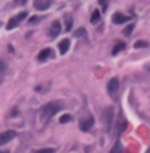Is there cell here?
Instances as JSON below:
<instances>
[{"mask_svg":"<svg viewBox=\"0 0 150 153\" xmlns=\"http://www.w3.org/2000/svg\"><path fill=\"white\" fill-rule=\"evenodd\" d=\"M71 27H73V16L71 15H65V29L71 31Z\"/></svg>","mask_w":150,"mask_h":153,"instance_id":"14","label":"cell"},{"mask_svg":"<svg viewBox=\"0 0 150 153\" xmlns=\"http://www.w3.org/2000/svg\"><path fill=\"white\" fill-rule=\"evenodd\" d=\"M149 42L147 40H136L134 42V49H147Z\"/></svg>","mask_w":150,"mask_h":153,"instance_id":"15","label":"cell"},{"mask_svg":"<svg viewBox=\"0 0 150 153\" xmlns=\"http://www.w3.org/2000/svg\"><path fill=\"white\" fill-rule=\"evenodd\" d=\"M84 36H87V31L84 27H79V29L74 31V37H84Z\"/></svg>","mask_w":150,"mask_h":153,"instance_id":"17","label":"cell"},{"mask_svg":"<svg viewBox=\"0 0 150 153\" xmlns=\"http://www.w3.org/2000/svg\"><path fill=\"white\" fill-rule=\"evenodd\" d=\"M50 57H53V52H52V49H44L41 53L37 55V60H39V61H45L47 58H50Z\"/></svg>","mask_w":150,"mask_h":153,"instance_id":"11","label":"cell"},{"mask_svg":"<svg viewBox=\"0 0 150 153\" xmlns=\"http://www.w3.org/2000/svg\"><path fill=\"white\" fill-rule=\"evenodd\" d=\"M52 5V0H34V8L39 10V11H44V10H49V7Z\"/></svg>","mask_w":150,"mask_h":153,"instance_id":"9","label":"cell"},{"mask_svg":"<svg viewBox=\"0 0 150 153\" xmlns=\"http://www.w3.org/2000/svg\"><path fill=\"white\" fill-rule=\"evenodd\" d=\"M100 18H102L100 11H98V10H94V11H92V16H90V23H92V24H97V23L100 21Z\"/></svg>","mask_w":150,"mask_h":153,"instance_id":"13","label":"cell"},{"mask_svg":"<svg viewBox=\"0 0 150 153\" xmlns=\"http://www.w3.org/2000/svg\"><path fill=\"white\" fill-rule=\"evenodd\" d=\"M3 71H5V63H3L2 60H0V74H2Z\"/></svg>","mask_w":150,"mask_h":153,"instance_id":"22","label":"cell"},{"mask_svg":"<svg viewBox=\"0 0 150 153\" xmlns=\"http://www.w3.org/2000/svg\"><path fill=\"white\" fill-rule=\"evenodd\" d=\"M15 137H16V132H15V131L2 132V134H0V147H2V145H5V143H8V142H11Z\"/></svg>","mask_w":150,"mask_h":153,"instance_id":"6","label":"cell"},{"mask_svg":"<svg viewBox=\"0 0 150 153\" xmlns=\"http://www.w3.org/2000/svg\"><path fill=\"white\" fill-rule=\"evenodd\" d=\"M0 153H10L8 150H0Z\"/></svg>","mask_w":150,"mask_h":153,"instance_id":"26","label":"cell"},{"mask_svg":"<svg viewBox=\"0 0 150 153\" xmlns=\"http://www.w3.org/2000/svg\"><path fill=\"white\" fill-rule=\"evenodd\" d=\"M145 69H147V71H150V63H147V65H145Z\"/></svg>","mask_w":150,"mask_h":153,"instance_id":"25","label":"cell"},{"mask_svg":"<svg viewBox=\"0 0 150 153\" xmlns=\"http://www.w3.org/2000/svg\"><path fill=\"white\" fill-rule=\"evenodd\" d=\"M98 3H100V5H102V8H106V5H108V0H98Z\"/></svg>","mask_w":150,"mask_h":153,"instance_id":"21","label":"cell"},{"mask_svg":"<svg viewBox=\"0 0 150 153\" xmlns=\"http://www.w3.org/2000/svg\"><path fill=\"white\" fill-rule=\"evenodd\" d=\"M94 118L92 116H87V118H82V119L79 121V129L82 132H87V131H90L92 129V126H94Z\"/></svg>","mask_w":150,"mask_h":153,"instance_id":"3","label":"cell"},{"mask_svg":"<svg viewBox=\"0 0 150 153\" xmlns=\"http://www.w3.org/2000/svg\"><path fill=\"white\" fill-rule=\"evenodd\" d=\"M42 18H44V16H33V18H29V24H35V23H39Z\"/></svg>","mask_w":150,"mask_h":153,"instance_id":"20","label":"cell"},{"mask_svg":"<svg viewBox=\"0 0 150 153\" xmlns=\"http://www.w3.org/2000/svg\"><path fill=\"white\" fill-rule=\"evenodd\" d=\"M124 49H126V44H124V42H116L115 47H113V50H112V53H113V55H118L121 50H124Z\"/></svg>","mask_w":150,"mask_h":153,"instance_id":"12","label":"cell"},{"mask_svg":"<svg viewBox=\"0 0 150 153\" xmlns=\"http://www.w3.org/2000/svg\"><path fill=\"white\" fill-rule=\"evenodd\" d=\"M118 89H120V79L118 77H112V79L108 81V84H106V90H108L110 95H116Z\"/></svg>","mask_w":150,"mask_h":153,"instance_id":"4","label":"cell"},{"mask_svg":"<svg viewBox=\"0 0 150 153\" xmlns=\"http://www.w3.org/2000/svg\"><path fill=\"white\" fill-rule=\"evenodd\" d=\"M134 26H136L134 23H129V24L124 27V32H123L124 36H131V34H132V31H134Z\"/></svg>","mask_w":150,"mask_h":153,"instance_id":"16","label":"cell"},{"mask_svg":"<svg viewBox=\"0 0 150 153\" xmlns=\"http://www.w3.org/2000/svg\"><path fill=\"white\" fill-rule=\"evenodd\" d=\"M112 121H113V108H106L105 111H103V123H105V126L106 129H110L112 127Z\"/></svg>","mask_w":150,"mask_h":153,"instance_id":"8","label":"cell"},{"mask_svg":"<svg viewBox=\"0 0 150 153\" xmlns=\"http://www.w3.org/2000/svg\"><path fill=\"white\" fill-rule=\"evenodd\" d=\"M145 153H150V148H149V150H147V152H145Z\"/></svg>","mask_w":150,"mask_h":153,"instance_id":"27","label":"cell"},{"mask_svg":"<svg viewBox=\"0 0 150 153\" xmlns=\"http://www.w3.org/2000/svg\"><path fill=\"white\" fill-rule=\"evenodd\" d=\"M112 153H120V142L116 143V147L113 148V152H112Z\"/></svg>","mask_w":150,"mask_h":153,"instance_id":"23","label":"cell"},{"mask_svg":"<svg viewBox=\"0 0 150 153\" xmlns=\"http://www.w3.org/2000/svg\"><path fill=\"white\" fill-rule=\"evenodd\" d=\"M33 153H55V148H41V150H34Z\"/></svg>","mask_w":150,"mask_h":153,"instance_id":"18","label":"cell"},{"mask_svg":"<svg viewBox=\"0 0 150 153\" xmlns=\"http://www.w3.org/2000/svg\"><path fill=\"white\" fill-rule=\"evenodd\" d=\"M129 19H131V16L121 13V11H116V13H113V16H112V21L115 23V24H124V23H128Z\"/></svg>","mask_w":150,"mask_h":153,"instance_id":"5","label":"cell"},{"mask_svg":"<svg viewBox=\"0 0 150 153\" xmlns=\"http://www.w3.org/2000/svg\"><path fill=\"white\" fill-rule=\"evenodd\" d=\"M60 110H63V103H61V102H58V100H53V102L45 103L44 107L41 108V111H39L41 121H42V123H47V121H49L53 115H57Z\"/></svg>","mask_w":150,"mask_h":153,"instance_id":"1","label":"cell"},{"mask_svg":"<svg viewBox=\"0 0 150 153\" xmlns=\"http://www.w3.org/2000/svg\"><path fill=\"white\" fill-rule=\"evenodd\" d=\"M69 45H71L69 39H63L60 44H58V50H60V53H61V55H65V53L69 50Z\"/></svg>","mask_w":150,"mask_h":153,"instance_id":"10","label":"cell"},{"mask_svg":"<svg viewBox=\"0 0 150 153\" xmlns=\"http://www.w3.org/2000/svg\"><path fill=\"white\" fill-rule=\"evenodd\" d=\"M71 119H73V118H71V115H63V116L60 118V123L65 124V123H69Z\"/></svg>","mask_w":150,"mask_h":153,"instance_id":"19","label":"cell"},{"mask_svg":"<svg viewBox=\"0 0 150 153\" xmlns=\"http://www.w3.org/2000/svg\"><path fill=\"white\" fill-rule=\"evenodd\" d=\"M15 3H16V5H24V3H26V0H16Z\"/></svg>","mask_w":150,"mask_h":153,"instance_id":"24","label":"cell"},{"mask_svg":"<svg viewBox=\"0 0 150 153\" xmlns=\"http://www.w3.org/2000/svg\"><path fill=\"white\" fill-rule=\"evenodd\" d=\"M24 18H27V11H21V13H18V15H16V16L10 18V21L7 23V29H8V31L15 29V27H16Z\"/></svg>","mask_w":150,"mask_h":153,"instance_id":"2","label":"cell"},{"mask_svg":"<svg viewBox=\"0 0 150 153\" xmlns=\"http://www.w3.org/2000/svg\"><path fill=\"white\" fill-rule=\"evenodd\" d=\"M60 32H61V24H60V21H53L52 26H50V29H49V37H50V39H55L57 36H60Z\"/></svg>","mask_w":150,"mask_h":153,"instance_id":"7","label":"cell"}]
</instances>
